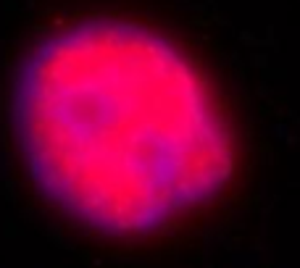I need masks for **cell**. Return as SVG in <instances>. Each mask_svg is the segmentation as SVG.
Listing matches in <instances>:
<instances>
[{"instance_id": "1", "label": "cell", "mask_w": 300, "mask_h": 268, "mask_svg": "<svg viewBox=\"0 0 300 268\" xmlns=\"http://www.w3.org/2000/svg\"><path fill=\"white\" fill-rule=\"evenodd\" d=\"M16 132L37 190L111 237L164 226L232 173L227 126L195 66L121 19L79 21L27 53Z\"/></svg>"}]
</instances>
